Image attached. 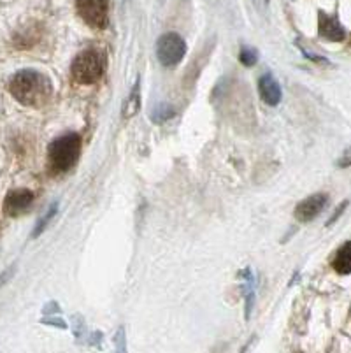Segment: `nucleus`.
I'll return each mask as SVG.
<instances>
[{
  "label": "nucleus",
  "mask_w": 351,
  "mask_h": 353,
  "mask_svg": "<svg viewBox=\"0 0 351 353\" xmlns=\"http://www.w3.org/2000/svg\"><path fill=\"white\" fill-rule=\"evenodd\" d=\"M77 12L88 27L102 30L109 21V0H77Z\"/></svg>",
  "instance_id": "obj_5"
},
{
  "label": "nucleus",
  "mask_w": 351,
  "mask_h": 353,
  "mask_svg": "<svg viewBox=\"0 0 351 353\" xmlns=\"http://www.w3.org/2000/svg\"><path fill=\"white\" fill-rule=\"evenodd\" d=\"M328 202L327 194H314L311 197L304 199V201L295 208V218L302 223H308V221H313L314 218L320 216L321 211L325 210Z\"/></svg>",
  "instance_id": "obj_7"
},
{
  "label": "nucleus",
  "mask_w": 351,
  "mask_h": 353,
  "mask_svg": "<svg viewBox=\"0 0 351 353\" xmlns=\"http://www.w3.org/2000/svg\"><path fill=\"white\" fill-rule=\"evenodd\" d=\"M12 272H14V268H9V269H6V271L2 272V274H0V285H4L6 281H8L9 278H11V276H12Z\"/></svg>",
  "instance_id": "obj_15"
},
{
  "label": "nucleus",
  "mask_w": 351,
  "mask_h": 353,
  "mask_svg": "<svg viewBox=\"0 0 351 353\" xmlns=\"http://www.w3.org/2000/svg\"><path fill=\"white\" fill-rule=\"evenodd\" d=\"M9 92L19 104L41 108L53 95V83L46 74L37 70H19L9 81Z\"/></svg>",
  "instance_id": "obj_1"
},
{
  "label": "nucleus",
  "mask_w": 351,
  "mask_h": 353,
  "mask_svg": "<svg viewBox=\"0 0 351 353\" xmlns=\"http://www.w3.org/2000/svg\"><path fill=\"white\" fill-rule=\"evenodd\" d=\"M106 70V54L99 50L81 51L74 59L70 72L74 79L81 85H93L101 81Z\"/></svg>",
  "instance_id": "obj_3"
},
{
  "label": "nucleus",
  "mask_w": 351,
  "mask_h": 353,
  "mask_svg": "<svg viewBox=\"0 0 351 353\" xmlns=\"http://www.w3.org/2000/svg\"><path fill=\"white\" fill-rule=\"evenodd\" d=\"M141 109V86H139V81L135 83L134 88H132L130 95L127 97V101H125L123 104V118H132L135 117V114L139 113Z\"/></svg>",
  "instance_id": "obj_11"
},
{
  "label": "nucleus",
  "mask_w": 351,
  "mask_h": 353,
  "mask_svg": "<svg viewBox=\"0 0 351 353\" xmlns=\"http://www.w3.org/2000/svg\"><path fill=\"white\" fill-rule=\"evenodd\" d=\"M57 213H58V202H54V204H51V206H50V210H48L46 213L43 214V216L39 218L37 225H35L34 232H32V237H39V236H41V234H43L44 230H46V227L50 225V221L53 220L54 214H57Z\"/></svg>",
  "instance_id": "obj_12"
},
{
  "label": "nucleus",
  "mask_w": 351,
  "mask_h": 353,
  "mask_svg": "<svg viewBox=\"0 0 351 353\" xmlns=\"http://www.w3.org/2000/svg\"><path fill=\"white\" fill-rule=\"evenodd\" d=\"M259 92L262 101L269 105H278L281 101V85L272 74H263L259 79Z\"/></svg>",
  "instance_id": "obj_9"
},
{
  "label": "nucleus",
  "mask_w": 351,
  "mask_h": 353,
  "mask_svg": "<svg viewBox=\"0 0 351 353\" xmlns=\"http://www.w3.org/2000/svg\"><path fill=\"white\" fill-rule=\"evenodd\" d=\"M34 204V192L28 188H16L11 190L4 199V213L16 218L27 213Z\"/></svg>",
  "instance_id": "obj_6"
},
{
  "label": "nucleus",
  "mask_w": 351,
  "mask_h": 353,
  "mask_svg": "<svg viewBox=\"0 0 351 353\" xmlns=\"http://www.w3.org/2000/svg\"><path fill=\"white\" fill-rule=\"evenodd\" d=\"M172 114L174 111L169 108V105H159V108L154 109L153 113H151V120H153L154 123H162V121L169 120Z\"/></svg>",
  "instance_id": "obj_13"
},
{
  "label": "nucleus",
  "mask_w": 351,
  "mask_h": 353,
  "mask_svg": "<svg viewBox=\"0 0 351 353\" xmlns=\"http://www.w3.org/2000/svg\"><path fill=\"white\" fill-rule=\"evenodd\" d=\"M79 153H81V137L77 134L70 132L57 137L48 150L51 169L57 172L70 171L76 165Z\"/></svg>",
  "instance_id": "obj_2"
},
{
  "label": "nucleus",
  "mask_w": 351,
  "mask_h": 353,
  "mask_svg": "<svg viewBox=\"0 0 351 353\" xmlns=\"http://www.w3.org/2000/svg\"><path fill=\"white\" fill-rule=\"evenodd\" d=\"M239 60H241V63H244L246 67H253L257 63V60H259V53H257V50L244 48L239 54Z\"/></svg>",
  "instance_id": "obj_14"
},
{
  "label": "nucleus",
  "mask_w": 351,
  "mask_h": 353,
  "mask_svg": "<svg viewBox=\"0 0 351 353\" xmlns=\"http://www.w3.org/2000/svg\"><path fill=\"white\" fill-rule=\"evenodd\" d=\"M318 28H320V35L323 39L332 41V43H341L346 39V28L341 25V21L334 16H328L325 12H320L318 18Z\"/></svg>",
  "instance_id": "obj_8"
},
{
  "label": "nucleus",
  "mask_w": 351,
  "mask_h": 353,
  "mask_svg": "<svg viewBox=\"0 0 351 353\" xmlns=\"http://www.w3.org/2000/svg\"><path fill=\"white\" fill-rule=\"evenodd\" d=\"M350 243H344L339 250H337L336 256L332 260L334 271L339 274H350L351 272V252H350Z\"/></svg>",
  "instance_id": "obj_10"
},
{
  "label": "nucleus",
  "mask_w": 351,
  "mask_h": 353,
  "mask_svg": "<svg viewBox=\"0 0 351 353\" xmlns=\"http://www.w3.org/2000/svg\"><path fill=\"white\" fill-rule=\"evenodd\" d=\"M186 54V43L176 32H167L157 43V57L163 67H176Z\"/></svg>",
  "instance_id": "obj_4"
}]
</instances>
